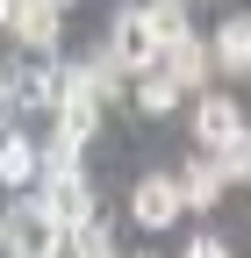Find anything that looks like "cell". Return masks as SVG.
<instances>
[{"label": "cell", "instance_id": "52a82bcc", "mask_svg": "<svg viewBox=\"0 0 251 258\" xmlns=\"http://www.w3.org/2000/svg\"><path fill=\"white\" fill-rule=\"evenodd\" d=\"M158 64H165L172 79H179V93H201V86H208V64H215V57H208V43H201V36H186V29H179V36H165Z\"/></svg>", "mask_w": 251, "mask_h": 258}, {"label": "cell", "instance_id": "5bb4252c", "mask_svg": "<svg viewBox=\"0 0 251 258\" xmlns=\"http://www.w3.org/2000/svg\"><path fill=\"white\" fill-rule=\"evenodd\" d=\"M179 258H230V244H223V237H208V230H201V237H194V244H186Z\"/></svg>", "mask_w": 251, "mask_h": 258}, {"label": "cell", "instance_id": "8992f818", "mask_svg": "<svg viewBox=\"0 0 251 258\" xmlns=\"http://www.w3.org/2000/svg\"><path fill=\"white\" fill-rule=\"evenodd\" d=\"M237 129H244V108L230 101V93H201V101H194V144L201 151H223Z\"/></svg>", "mask_w": 251, "mask_h": 258}, {"label": "cell", "instance_id": "5b68a950", "mask_svg": "<svg viewBox=\"0 0 251 258\" xmlns=\"http://www.w3.org/2000/svg\"><path fill=\"white\" fill-rule=\"evenodd\" d=\"M36 179H43V186H36V201H43L57 222H65V230L93 215V194H86V172H79V165H57V172H36Z\"/></svg>", "mask_w": 251, "mask_h": 258}, {"label": "cell", "instance_id": "2e32d148", "mask_svg": "<svg viewBox=\"0 0 251 258\" xmlns=\"http://www.w3.org/2000/svg\"><path fill=\"white\" fill-rule=\"evenodd\" d=\"M137 258H151V251H137Z\"/></svg>", "mask_w": 251, "mask_h": 258}, {"label": "cell", "instance_id": "7a4b0ae2", "mask_svg": "<svg viewBox=\"0 0 251 258\" xmlns=\"http://www.w3.org/2000/svg\"><path fill=\"white\" fill-rule=\"evenodd\" d=\"M158 50H165V36H158V22H151V8H122V15H115V29H108V57H115L130 79L151 72Z\"/></svg>", "mask_w": 251, "mask_h": 258}, {"label": "cell", "instance_id": "3957f363", "mask_svg": "<svg viewBox=\"0 0 251 258\" xmlns=\"http://www.w3.org/2000/svg\"><path fill=\"white\" fill-rule=\"evenodd\" d=\"M57 22H65V8H50V0H0V29L43 57L57 50Z\"/></svg>", "mask_w": 251, "mask_h": 258}, {"label": "cell", "instance_id": "4fadbf2b", "mask_svg": "<svg viewBox=\"0 0 251 258\" xmlns=\"http://www.w3.org/2000/svg\"><path fill=\"white\" fill-rule=\"evenodd\" d=\"M215 165H223V179H251V129H237V137L215 151Z\"/></svg>", "mask_w": 251, "mask_h": 258}, {"label": "cell", "instance_id": "6da1fadb", "mask_svg": "<svg viewBox=\"0 0 251 258\" xmlns=\"http://www.w3.org/2000/svg\"><path fill=\"white\" fill-rule=\"evenodd\" d=\"M0 251L8 258H57L65 251V222H57L36 194H22V201H8V215H0Z\"/></svg>", "mask_w": 251, "mask_h": 258}, {"label": "cell", "instance_id": "9a60e30c", "mask_svg": "<svg viewBox=\"0 0 251 258\" xmlns=\"http://www.w3.org/2000/svg\"><path fill=\"white\" fill-rule=\"evenodd\" d=\"M50 8H72V0H50Z\"/></svg>", "mask_w": 251, "mask_h": 258}, {"label": "cell", "instance_id": "7c38bea8", "mask_svg": "<svg viewBox=\"0 0 251 258\" xmlns=\"http://www.w3.org/2000/svg\"><path fill=\"white\" fill-rule=\"evenodd\" d=\"M137 108H144V115H172V108H179V79L165 72V64L137 72Z\"/></svg>", "mask_w": 251, "mask_h": 258}, {"label": "cell", "instance_id": "277c9868", "mask_svg": "<svg viewBox=\"0 0 251 258\" xmlns=\"http://www.w3.org/2000/svg\"><path fill=\"white\" fill-rule=\"evenodd\" d=\"M179 179L172 172H144L137 186H130V215H137V230H172L179 222Z\"/></svg>", "mask_w": 251, "mask_h": 258}, {"label": "cell", "instance_id": "ba28073f", "mask_svg": "<svg viewBox=\"0 0 251 258\" xmlns=\"http://www.w3.org/2000/svg\"><path fill=\"white\" fill-rule=\"evenodd\" d=\"M172 179H179V201H186V208H215V201H223V186H230V179H223V165H215V151L186 158Z\"/></svg>", "mask_w": 251, "mask_h": 258}, {"label": "cell", "instance_id": "9c48e42d", "mask_svg": "<svg viewBox=\"0 0 251 258\" xmlns=\"http://www.w3.org/2000/svg\"><path fill=\"white\" fill-rule=\"evenodd\" d=\"M8 101L15 108H50L57 101V64H8Z\"/></svg>", "mask_w": 251, "mask_h": 258}, {"label": "cell", "instance_id": "8fae6325", "mask_svg": "<svg viewBox=\"0 0 251 258\" xmlns=\"http://www.w3.org/2000/svg\"><path fill=\"white\" fill-rule=\"evenodd\" d=\"M36 179V144L22 129H0V186H29Z\"/></svg>", "mask_w": 251, "mask_h": 258}, {"label": "cell", "instance_id": "30bf717a", "mask_svg": "<svg viewBox=\"0 0 251 258\" xmlns=\"http://www.w3.org/2000/svg\"><path fill=\"white\" fill-rule=\"evenodd\" d=\"M208 57L215 64H223V72H251V15H230L223 29H215V43H208Z\"/></svg>", "mask_w": 251, "mask_h": 258}]
</instances>
